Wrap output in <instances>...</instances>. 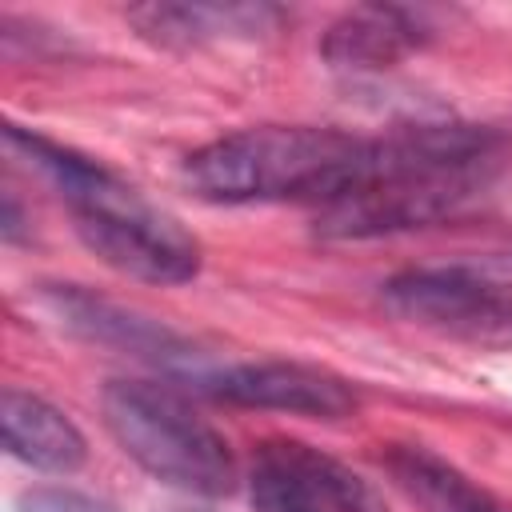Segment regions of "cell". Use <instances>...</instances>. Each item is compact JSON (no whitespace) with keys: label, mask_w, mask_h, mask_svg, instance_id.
<instances>
[{"label":"cell","mask_w":512,"mask_h":512,"mask_svg":"<svg viewBox=\"0 0 512 512\" xmlns=\"http://www.w3.org/2000/svg\"><path fill=\"white\" fill-rule=\"evenodd\" d=\"M0 428L8 456L40 468V472H76L88 456L80 428L44 396L24 388H4L0 396Z\"/></svg>","instance_id":"7"},{"label":"cell","mask_w":512,"mask_h":512,"mask_svg":"<svg viewBox=\"0 0 512 512\" xmlns=\"http://www.w3.org/2000/svg\"><path fill=\"white\" fill-rule=\"evenodd\" d=\"M100 412L112 440L148 476L196 496H228L236 488V456L228 440L168 384L108 380Z\"/></svg>","instance_id":"4"},{"label":"cell","mask_w":512,"mask_h":512,"mask_svg":"<svg viewBox=\"0 0 512 512\" xmlns=\"http://www.w3.org/2000/svg\"><path fill=\"white\" fill-rule=\"evenodd\" d=\"M416 44H420V20L412 12L368 4L344 12L328 28L324 56L336 68H388L400 56H408Z\"/></svg>","instance_id":"8"},{"label":"cell","mask_w":512,"mask_h":512,"mask_svg":"<svg viewBox=\"0 0 512 512\" xmlns=\"http://www.w3.org/2000/svg\"><path fill=\"white\" fill-rule=\"evenodd\" d=\"M20 512H116V508L72 488H32L20 496Z\"/></svg>","instance_id":"12"},{"label":"cell","mask_w":512,"mask_h":512,"mask_svg":"<svg viewBox=\"0 0 512 512\" xmlns=\"http://www.w3.org/2000/svg\"><path fill=\"white\" fill-rule=\"evenodd\" d=\"M372 140L304 128L268 124L220 136L184 160V180L196 196L216 204H332L364 168Z\"/></svg>","instance_id":"3"},{"label":"cell","mask_w":512,"mask_h":512,"mask_svg":"<svg viewBox=\"0 0 512 512\" xmlns=\"http://www.w3.org/2000/svg\"><path fill=\"white\" fill-rule=\"evenodd\" d=\"M496 176V140L480 128L420 124L372 140L360 176L324 208L316 232L340 240L428 228L464 212Z\"/></svg>","instance_id":"1"},{"label":"cell","mask_w":512,"mask_h":512,"mask_svg":"<svg viewBox=\"0 0 512 512\" xmlns=\"http://www.w3.org/2000/svg\"><path fill=\"white\" fill-rule=\"evenodd\" d=\"M472 336H496V340H512V300L500 292L496 300H492V308L484 312V320L476 324V332Z\"/></svg>","instance_id":"13"},{"label":"cell","mask_w":512,"mask_h":512,"mask_svg":"<svg viewBox=\"0 0 512 512\" xmlns=\"http://www.w3.org/2000/svg\"><path fill=\"white\" fill-rule=\"evenodd\" d=\"M188 512H196V508H188Z\"/></svg>","instance_id":"14"},{"label":"cell","mask_w":512,"mask_h":512,"mask_svg":"<svg viewBox=\"0 0 512 512\" xmlns=\"http://www.w3.org/2000/svg\"><path fill=\"white\" fill-rule=\"evenodd\" d=\"M52 304L64 316V324L72 332L88 336V340L128 348V352H136L144 360H156V364H172V360L188 356V344L176 332H168V328H160L152 320H140L136 312H124V308H116L108 300H96L88 292L64 288V292L52 296Z\"/></svg>","instance_id":"9"},{"label":"cell","mask_w":512,"mask_h":512,"mask_svg":"<svg viewBox=\"0 0 512 512\" xmlns=\"http://www.w3.org/2000/svg\"><path fill=\"white\" fill-rule=\"evenodd\" d=\"M388 472L424 512H500L468 476L424 448L388 452Z\"/></svg>","instance_id":"11"},{"label":"cell","mask_w":512,"mask_h":512,"mask_svg":"<svg viewBox=\"0 0 512 512\" xmlns=\"http://www.w3.org/2000/svg\"><path fill=\"white\" fill-rule=\"evenodd\" d=\"M4 144L28 156L60 188L72 208L76 236L112 272L144 284H188L200 272L196 236L172 212L144 200L96 160L76 156L72 148H60L16 124L4 128Z\"/></svg>","instance_id":"2"},{"label":"cell","mask_w":512,"mask_h":512,"mask_svg":"<svg viewBox=\"0 0 512 512\" xmlns=\"http://www.w3.org/2000/svg\"><path fill=\"white\" fill-rule=\"evenodd\" d=\"M252 504L260 512H384V500L364 476L296 440L256 448Z\"/></svg>","instance_id":"5"},{"label":"cell","mask_w":512,"mask_h":512,"mask_svg":"<svg viewBox=\"0 0 512 512\" xmlns=\"http://www.w3.org/2000/svg\"><path fill=\"white\" fill-rule=\"evenodd\" d=\"M212 392L244 408H272L312 420H340L356 408V392L348 388V380L332 376L328 368H312L296 360L232 364L212 376Z\"/></svg>","instance_id":"6"},{"label":"cell","mask_w":512,"mask_h":512,"mask_svg":"<svg viewBox=\"0 0 512 512\" xmlns=\"http://www.w3.org/2000/svg\"><path fill=\"white\" fill-rule=\"evenodd\" d=\"M128 20L156 44H204L216 36H252L276 24V12L256 4H140L128 8Z\"/></svg>","instance_id":"10"}]
</instances>
